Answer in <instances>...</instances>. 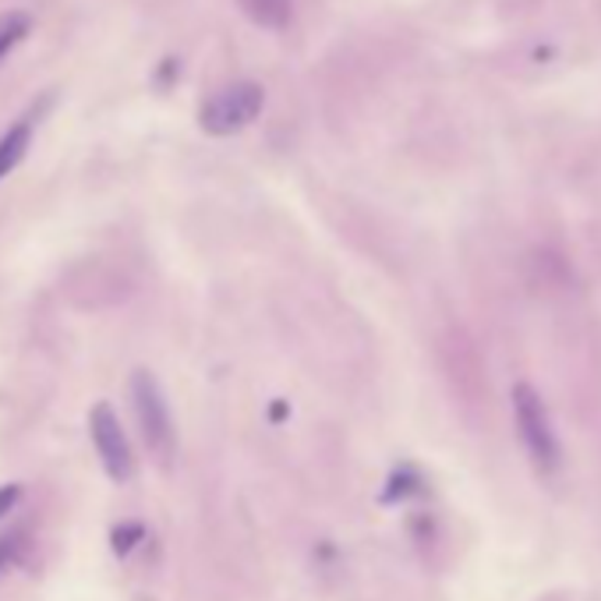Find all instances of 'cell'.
<instances>
[{"mask_svg":"<svg viewBox=\"0 0 601 601\" xmlns=\"http://www.w3.org/2000/svg\"><path fill=\"white\" fill-rule=\"evenodd\" d=\"M28 28H33V19H28L25 11H8L0 14V57H8L19 43L28 36Z\"/></svg>","mask_w":601,"mask_h":601,"instance_id":"cell-7","label":"cell"},{"mask_svg":"<svg viewBox=\"0 0 601 601\" xmlns=\"http://www.w3.org/2000/svg\"><path fill=\"white\" fill-rule=\"evenodd\" d=\"M241 8L252 14V22L259 25H287L295 4L290 0H241Z\"/></svg>","mask_w":601,"mask_h":601,"instance_id":"cell-6","label":"cell"},{"mask_svg":"<svg viewBox=\"0 0 601 601\" xmlns=\"http://www.w3.org/2000/svg\"><path fill=\"white\" fill-rule=\"evenodd\" d=\"M128 393H131V407H135V421L142 429L145 446H149L156 460L167 464L173 457V449H178V432H173V418H170L164 389H159L153 372L139 369L135 375H131Z\"/></svg>","mask_w":601,"mask_h":601,"instance_id":"cell-2","label":"cell"},{"mask_svg":"<svg viewBox=\"0 0 601 601\" xmlns=\"http://www.w3.org/2000/svg\"><path fill=\"white\" fill-rule=\"evenodd\" d=\"M14 552H19V538H14V534H4V538H0V574H4V569L11 566Z\"/></svg>","mask_w":601,"mask_h":601,"instance_id":"cell-9","label":"cell"},{"mask_svg":"<svg viewBox=\"0 0 601 601\" xmlns=\"http://www.w3.org/2000/svg\"><path fill=\"white\" fill-rule=\"evenodd\" d=\"M262 89L255 82H238L227 85L224 93H216L199 113V124L209 131V135H233V131L248 128L262 110Z\"/></svg>","mask_w":601,"mask_h":601,"instance_id":"cell-4","label":"cell"},{"mask_svg":"<svg viewBox=\"0 0 601 601\" xmlns=\"http://www.w3.org/2000/svg\"><path fill=\"white\" fill-rule=\"evenodd\" d=\"M28 142H33V117H25V121H14L4 131V139H0V181H4L8 173L25 159Z\"/></svg>","mask_w":601,"mask_h":601,"instance_id":"cell-5","label":"cell"},{"mask_svg":"<svg viewBox=\"0 0 601 601\" xmlns=\"http://www.w3.org/2000/svg\"><path fill=\"white\" fill-rule=\"evenodd\" d=\"M509 400H513V421H517V435L524 443L527 460L534 464L538 474H555L563 467V446L541 393L531 383H517Z\"/></svg>","mask_w":601,"mask_h":601,"instance_id":"cell-1","label":"cell"},{"mask_svg":"<svg viewBox=\"0 0 601 601\" xmlns=\"http://www.w3.org/2000/svg\"><path fill=\"white\" fill-rule=\"evenodd\" d=\"M22 503V485H4L0 489V517H8V513Z\"/></svg>","mask_w":601,"mask_h":601,"instance_id":"cell-8","label":"cell"},{"mask_svg":"<svg viewBox=\"0 0 601 601\" xmlns=\"http://www.w3.org/2000/svg\"><path fill=\"white\" fill-rule=\"evenodd\" d=\"M89 435H93V446H96V457L103 464V471L110 474V481L124 485L135 474V457H131V443L124 435V424L117 418V410L99 400L89 410Z\"/></svg>","mask_w":601,"mask_h":601,"instance_id":"cell-3","label":"cell"},{"mask_svg":"<svg viewBox=\"0 0 601 601\" xmlns=\"http://www.w3.org/2000/svg\"><path fill=\"white\" fill-rule=\"evenodd\" d=\"M139 534H142V527H117V531H113V549L117 552H128L131 549L128 538H139Z\"/></svg>","mask_w":601,"mask_h":601,"instance_id":"cell-10","label":"cell"}]
</instances>
